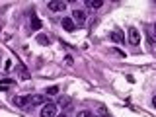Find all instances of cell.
I'll use <instances>...</instances> for the list:
<instances>
[{
	"label": "cell",
	"instance_id": "5",
	"mask_svg": "<svg viewBox=\"0 0 156 117\" xmlns=\"http://www.w3.org/2000/svg\"><path fill=\"white\" fill-rule=\"evenodd\" d=\"M72 22L78 23V26H82V23L86 22V14H84V10H74V12H72Z\"/></svg>",
	"mask_w": 156,
	"mask_h": 117
},
{
	"label": "cell",
	"instance_id": "10",
	"mask_svg": "<svg viewBox=\"0 0 156 117\" xmlns=\"http://www.w3.org/2000/svg\"><path fill=\"white\" fill-rule=\"evenodd\" d=\"M12 84H14V80L6 78V80H2V82H0V90H2V92H6V90H8V88L12 86Z\"/></svg>",
	"mask_w": 156,
	"mask_h": 117
},
{
	"label": "cell",
	"instance_id": "12",
	"mask_svg": "<svg viewBox=\"0 0 156 117\" xmlns=\"http://www.w3.org/2000/svg\"><path fill=\"white\" fill-rule=\"evenodd\" d=\"M58 94V86H49L47 88V96H57Z\"/></svg>",
	"mask_w": 156,
	"mask_h": 117
},
{
	"label": "cell",
	"instance_id": "4",
	"mask_svg": "<svg viewBox=\"0 0 156 117\" xmlns=\"http://www.w3.org/2000/svg\"><path fill=\"white\" fill-rule=\"evenodd\" d=\"M29 104H31V96H18V98H14V105H18V107H27Z\"/></svg>",
	"mask_w": 156,
	"mask_h": 117
},
{
	"label": "cell",
	"instance_id": "16",
	"mask_svg": "<svg viewBox=\"0 0 156 117\" xmlns=\"http://www.w3.org/2000/svg\"><path fill=\"white\" fill-rule=\"evenodd\" d=\"M57 117H66V113H61V115H57Z\"/></svg>",
	"mask_w": 156,
	"mask_h": 117
},
{
	"label": "cell",
	"instance_id": "18",
	"mask_svg": "<svg viewBox=\"0 0 156 117\" xmlns=\"http://www.w3.org/2000/svg\"><path fill=\"white\" fill-rule=\"evenodd\" d=\"M152 104H154V105H156V98H154V101H152Z\"/></svg>",
	"mask_w": 156,
	"mask_h": 117
},
{
	"label": "cell",
	"instance_id": "8",
	"mask_svg": "<svg viewBox=\"0 0 156 117\" xmlns=\"http://www.w3.org/2000/svg\"><path fill=\"white\" fill-rule=\"evenodd\" d=\"M45 105V98H43L41 94H35V96H31V105Z\"/></svg>",
	"mask_w": 156,
	"mask_h": 117
},
{
	"label": "cell",
	"instance_id": "9",
	"mask_svg": "<svg viewBox=\"0 0 156 117\" xmlns=\"http://www.w3.org/2000/svg\"><path fill=\"white\" fill-rule=\"evenodd\" d=\"M109 37H111V41H115V43H123V41H125V37L121 35L119 31H113V33H111Z\"/></svg>",
	"mask_w": 156,
	"mask_h": 117
},
{
	"label": "cell",
	"instance_id": "14",
	"mask_svg": "<svg viewBox=\"0 0 156 117\" xmlns=\"http://www.w3.org/2000/svg\"><path fill=\"white\" fill-rule=\"evenodd\" d=\"M31 20H33V22H31V26H33V29H39V27H41V22H39V20H37L35 16H33Z\"/></svg>",
	"mask_w": 156,
	"mask_h": 117
},
{
	"label": "cell",
	"instance_id": "2",
	"mask_svg": "<svg viewBox=\"0 0 156 117\" xmlns=\"http://www.w3.org/2000/svg\"><path fill=\"white\" fill-rule=\"evenodd\" d=\"M47 8L51 10V12H61V10L66 8V4L62 2V0H49V2H47Z\"/></svg>",
	"mask_w": 156,
	"mask_h": 117
},
{
	"label": "cell",
	"instance_id": "3",
	"mask_svg": "<svg viewBox=\"0 0 156 117\" xmlns=\"http://www.w3.org/2000/svg\"><path fill=\"white\" fill-rule=\"evenodd\" d=\"M129 43L131 45H139L140 43V33L136 27H129Z\"/></svg>",
	"mask_w": 156,
	"mask_h": 117
},
{
	"label": "cell",
	"instance_id": "11",
	"mask_svg": "<svg viewBox=\"0 0 156 117\" xmlns=\"http://www.w3.org/2000/svg\"><path fill=\"white\" fill-rule=\"evenodd\" d=\"M37 43H39V45H49V43H51V39L45 37V35H37Z\"/></svg>",
	"mask_w": 156,
	"mask_h": 117
},
{
	"label": "cell",
	"instance_id": "7",
	"mask_svg": "<svg viewBox=\"0 0 156 117\" xmlns=\"http://www.w3.org/2000/svg\"><path fill=\"white\" fill-rule=\"evenodd\" d=\"M86 6L92 10H98V8L104 6V0H86Z\"/></svg>",
	"mask_w": 156,
	"mask_h": 117
},
{
	"label": "cell",
	"instance_id": "13",
	"mask_svg": "<svg viewBox=\"0 0 156 117\" xmlns=\"http://www.w3.org/2000/svg\"><path fill=\"white\" fill-rule=\"evenodd\" d=\"M76 117H94V113H92V111H78V113H76Z\"/></svg>",
	"mask_w": 156,
	"mask_h": 117
},
{
	"label": "cell",
	"instance_id": "15",
	"mask_svg": "<svg viewBox=\"0 0 156 117\" xmlns=\"http://www.w3.org/2000/svg\"><path fill=\"white\" fill-rule=\"evenodd\" d=\"M61 105H65V107H68L70 105V100H65V98H61V101H58Z\"/></svg>",
	"mask_w": 156,
	"mask_h": 117
},
{
	"label": "cell",
	"instance_id": "1",
	"mask_svg": "<svg viewBox=\"0 0 156 117\" xmlns=\"http://www.w3.org/2000/svg\"><path fill=\"white\" fill-rule=\"evenodd\" d=\"M57 115H58V107H57V104H51V101H47V104L41 107V117H57Z\"/></svg>",
	"mask_w": 156,
	"mask_h": 117
},
{
	"label": "cell",
	"instance_id": "19",
	"mask_svg": "<svg viewBox=\"0 0 156 117\" xmlns=\"http://www.w3.org/2000/svg\"><path fill=\"white\" fill-rule=\"evenodd\" d=\"M0 29H2V27H0Z\"/></svg>",
	"mask_w": 156,
	"mask_h": 117
},
{
	"label": "cell",
	"instance_id": "6",
	"mask_svg": "<svg viewBox=\"0 0 156 117\" xmlns=\"http://www.w3.org/2000/svg\"><path fill=\"white\" fill-rule=\"evenodd\" d=\"M61 23H62V27H65L66 31H74V29H76V23L72 22V18H62Z\"/></svg>",
	"mask_w": 156,
	"mask_h": 117
},
{
	"label": "cell",
	"instance_id": "17",
	"mask_svg": "<svg viewBox=\"0 0 156 117\" xmlns=\"http://www.w3.org/2000/svg\"><path fill=\"white\" fill-rule=\"evenodd\" d=\"M154 35H156V23H154Z\"/></svg>",
	"mask_w": 156,
	"mask_h": 117
}]
</instances>
